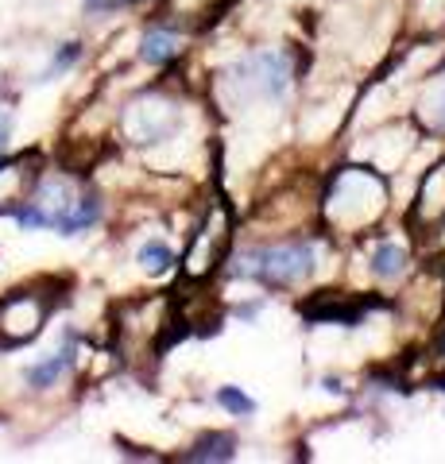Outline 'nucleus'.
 Masks as SVG:
<instances>
[{
  "instance_id": "nucleus-1",
  "label": "nucleus",
  "mask_w": 445,
  "mask_h": 464,
  "mask_svg": "<svg viewBox=\"0 0 445 464\" xmlns=\"http://www.w3.org/2000/svg\"><path fill=\"white\" fill-rule=\"evenodd\" d=\"M387 209V179L376 167H341L329 179V190L322 198L325 225L337 232H364Z\"/></svg>"
},
{
  "instance_id": "nucleus-11",
  "label": "nucleus",
  "mask_w": 445,
  "mask_h": 464,
  "mask_svg": "<svg viewBox=\"0 0 445 464\" xmlns=\"http://www.w3.org/2000/svg\"><path fill=\"white\" fill-rule=\"evenodd\" d=\"M179 54H182V47H179L175 32H167V27H155V32H148L140 43V58L148 66H167V63H175Z\"/></svg>"
},
{
  "instance_id": "nucleus-13",
  "label": "nucleus",
  "mask_w": 445,
  "mask_h": 464,
  "mask_svg": "<svg viewBox=\"0 0 445 464\" xmlns=\"http://www.w3.org/2000/svg\"><path fill=\"white\" fill-rule=\"evenodd\" d=\"M136 264L148 275H163V271H170V264H175V252H170V244H163V240H148V244H140Z\"/></svg>"
},
{
  "instance_id": "nucleus-8",
  "label": "nucleus",
  "mask_w": 445,
  "mask_h": 464,
  "mask_svg": "<svg viewBox=\"0 0 445 464\" xmlns=\"http://www.w3.org/2000/svg\"><path fill=\"white\" fill-rule=\"evenodd\" d=\"M407 267H411V252H407V244H399V240H380L376 248L368 252V271L376 275L380 283L403 279Z\"/></svg>"
},
{
  "instance_id": "nucleus-6",
  "label": "nucleus",
  "mask_w": 445,
  "mask_h": 464,
  "mask_svg": "<svg viewBox=\"0 0 445 464\" xmlns=\"http://www.w3.org/2000/svg\"><path fill=\"white\" fill-rule=\"evenodd\" d=\"M39 186V155H12L0 163V217H16Z\"/></svg>"
},
{
  "instance_id": "nucleus-5",
  "label": "nucleus",
  "mask_w": 445,
  "mask_h": 464,
  "mask_svg": "<svg viewBox=\"0 0 445 464\" xmlns=\"http://www.w3.org/2000/svg\"><path fill=\"white\" fill-rule=\"evenodd\" d=\"M175 128H179V109L175 101H163V97L136 101L124 112V132L136 143H163L175 136Z\"/></svg>"
},
{
  "instance_id": "nucleus-12",
  "label": "nucleus",
  "mask_w": 445,
  "mask_h": 464,
  "mask_svg": "<svg viewBox=\"0 0 445 464\" xmlns=\"http://www.w3.org/2000/svg\"><path fill=\"white\" fill-rule=\"evenodd\" d=\"M70 364H74V348L66 344L59 356H47L43 364H32V368H27V372H24V380H27V387L47 391V387H54V383L63 380V372H66Z\"/></svg>"
},
{
  "instance_id": "nucleus-2",
  "label": "nucleus",
  "mask_w": 445,
  "mask_h": 464,
  "mask_svg": "<svg viewBox=\"0 0 445 464\" xmlns=\"http://www.w3.org/2000/svg\"><path fill=\"white\" fill-rule=\"evenodd\" d=\"M314 267H318V252H314V240H286L276 248H260L252 252L248 267H237L240 275H248L267 290H291L298 283H306Z\"/></svg>"
},
{
  "instance_id": "nucleus-14",
  "label": "nucleus",
  "mask_w": 445,
  "mask_h": 464,
  "mask_svg": "<svg viewBox=\"0 0 445 464\" xmlns=\"http://www.w3.org/2000/svg\"><path fill=\"white\" fill-rule=\"evenodd\" d=\"M213 399H218L233 418H252L256 411H260V406H256V399H248L240 387H218V395H213Z\"/></svg>"
},
{
  "instance_id": "nucleus-9",
  "label": "nucleus",
  "mask_w": 445,
  "mask_h": 464,
  "mask_svg": "<svg viewBox=\"0 0 445 464\" xmlns=\"http://www.w3.org/2000/svg\"><path fill=\"white\" fill-rule=\"evenodd\" d=\"M97 221H102V198L90 190V194L74 198V206H70L59 221H54V232H63V237H78V232L93 228Z\"/></svg>"
},
{
  "instance_id": "nucleus-15",
  "label": "nucleus",
  "mask_w": 445,
  "mask_h": 464,
  "mask_svg": "<svg viewBox=\"0 0 445 464\" xmlns=\"http://www.w3.org/2000/svg\"><path fill=\"white\" fill-rule=\"evenodd\" d=\"M78 54H82V43H66V47H63L59 54L51 58V66H47V70H43V74H39V82H51L54 74H63V70H70V66L78 63Z\"/></svg>"
},
{
  "instance_id": "nucleus-10",
  "label": "nucleus",
  "mask_w": 445,
  "mask_h": 464,
  "mask_svg": "<svg viewBox=\"0 0 445 464\" xmlns=\"http://www.w3.org/2000/svg\"><path fill=\"white\" fill-rule=\"evenodd\" d=\"M237 457V438L233 433H206L194 449H186L179 460L186 464H198V460H209V464H221V460H233Z\"/></svg>"
},
{
  "instance_id": "nucleus-7",
  "label": "nucleus",
  "mask_w": 445,
  "mask_h": 464,
  "mask_svg": "<svg viewBox=\"0 0 445 464\" xmlns=\"http://www.w3.org/2000/svg\"><path fill=\"white\" fill-rule=\"evenodd\" d=\"M414 217L426 221V228H441L445 225V159L438 167H430L422 190H419V206H414Z\"/></svg>"
},
{
  "instance_id": "nucleus-4",
  "label": "nucleus",
  "mask_w": 445,
  "mask_h": 464,
  "mask_svg": "<svg viewBox=\"0 0 445 464\" xmlns=\"http://www.w3.org/2000/svg\"><path fill=\"white\" fill-rule=\"evenodd\" d=\"M51 317V302L35 290H12L0 298V348L32 344Z\"/></svg>"
},
{
  "instance_id": "nucleus-16",
  "label": "nucleus",
  "mask_w": 445,
  "mask_h": 464,
  "mask_svg": "<svg viewBox=\"0 0 445 464\" xmlns=\"http://www.w3.org/2000/svg\"><path fill=\"white\" fill-rule=\"evenodd\" d=\"M419 12H422V16H426L430 24H434V27H441V24H445V0H422Z\"/></svg>"
},
{
  "instance_id": "nucleus-3",
  "label": "nucleus",
  "mask_w": 445,
  "mask_h": 464,
  "mask_svg": "<svg viewBox=\"0 0 445 464\" xmlns=\"http://www.w3.org/2000/svg\"><path fill=\"white\" fill-rule=\"evenodd\" d=\"M228 248H233V213H228V206L218 198L209 206L202 228H198L194 240H190V252H186V275H190V279H206V275L228 256Z\"/></svg>"
}]
</instances>
